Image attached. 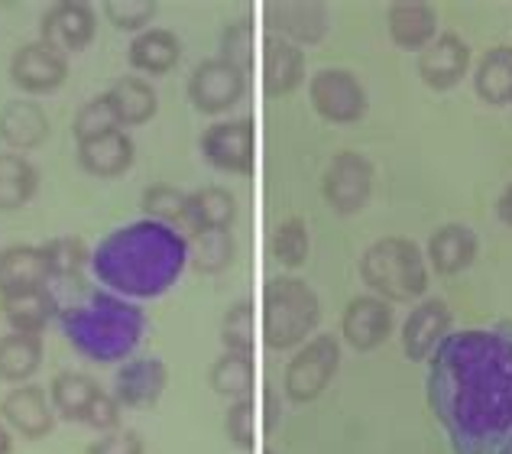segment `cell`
Returning a JSON list of instances; mask_svg holds the SVG:
<instances>
[{"mask_svg":"<svg viewBox=\"0 0 512 454\" xmlns=\"http://www.w3.org/2000/svg\"><path fill=\"white\" fill-rule=\"evenodd\" d=\"M308 98L328 124H357L367 114V91L347 69H321L308 82Z\"/></svg>","mask_w":512,"mask_h":454,"instance_id":"9","label":"cell"},{"mask_svg":"<svg viewBox=\"0 0 512 454\" xmlns=\"http://www.w3.org/2000/svg\"><path fill=\"white\" fill-rule=\"evenodd\" d=\"M451 309L441 299H422L402 325V354L409 360H428L438 351V344L448 338Z\"/></svg>","mask_w":512,"mask_h":454,"instance_id":"17","label":"cell"},{"mask_svg":"<svg viewBox=\"0 0 512 454\" xmlns=\"http://www.w3.org/2000/svg\"><path fill=\"white\" fill-rule=\"evenodd\" d=\"M39 189V172L20 153H0V211L23 208Z\"/></svg>","mask_w":512,"mask_h":454,"instance_id":"33","label":"cell"},{"mask_svg":"<svg viewBox=\"0 0 512 454\" xmlns=\"http://www.w3.org/2000/svg\"><path fill=\"white\" fill-rule=\"evenodd\" d=\"M10 78L26 95H52L69 78V56L46 39H33L13 52Z\"/></svg>","mask_w":512,"mask_h":454,"instance_id":"10","label":"cell"},{"mask_svg":"<svg viewBox=\"0 0 512 454\" xmlns=\"http://www.w3.org/2000/svg\"><path fill=\"white\" fill-rule=\"evenodd\" d=\"M101 396H104L101 383L94 377H88V373H78V370H62L49 383L52 409H56L65 422H82L85 425Z\"/></svg>","mask_w":512,"mask_h":454,"instance_id":"21","label":"cell"},{"mask_svg":"<svg viewBox=\"0 0 512 454\" xmlns=\"http://www.w3.org/2000/svg\"><path fill=\"white\" fill-rule=\"evenodd\" d=\"M221 59L237 65V69L244 72V75L253 69V20L250 17H240V20L224 26V33H221Z\"/></svg>","mask_w":512,"mask_h":454,"instance_id":"41","label":"cell"},{"mask_svg":"<svg viewBox=\"0 0 512 454\" xmlns=\"http://www.w3.org/2000/svg\"><path fill=\"white\" fill-rule=\"evenodd\" d=\"M269 253L289 270H299L305 266L308 253H312V234H308V224L302 218H289L282 221L273 237H269Z\"/></svg>","mask_w":512,"mask_h":454,"instance_id":"35","label":"cell"},{"mask_svg":"<svg viewBox=\"0 0 512 454\" xmlns=\"http://www.w3.org/2000/svg\"><path fill=\"white\" fill-rule=\"evenodd\" d=\"M88 454H146V445L133 429H117L101 435L98 442H91Z\"/></svg>","mask_w":512,"mask_h":454,"instance_id":"43","label":"cell"},{"mask_svg":"<svg viewBox=\"0 0 512 454\" xmlns=\"http://www.w3.org/2000/svg\"><path fill=\"white\" fill-rule=\"evenodd\" d=\"M480 240L467 224H441L435 234L428 237V263L435 266L441 276L464 273L470 263L477 260Z\"/></svg>","mask_w":512,"mask_h":454,"instance_id":"22","label":"cell"},{"mask_svg":"<svg viewBox=\"0 0 512 454\" xmlns=\"http://www.w3.org/2000/svg\"><path fill=\"white\" fill-rule=\"evenodd\" d=\"M201 153L227 176H250L256 163V124L253 117H231L201 133Z\"/></svg>","mask_w":512,"mask_h":454,"instance_id":"7","label":"cell"},{"mask_svg":"<svg viewBox=\"0 0 512 454\" xmlns=\"http://www.w3.org/2000/svg\"><path fill=\"white\" fill-rule=\"evenodd\" d=\"M133 140L127 130H114V133H104V137H94L78 143V166L91 176L98 179H117L133 166Z\"/></svg>","mask_w":512,"mask_h":454,"instance_id":"20","label":"cell"},{"mask_svg":"<svg viewBox=\"0 0 512 454\" xmlns=\"http://www.w3.org/2000/svg\"><path fill=\"white\" fill-rule=\"evenodd\" d=\"M474 88L477 98L493 108L512 104V46H493L483 52L474 72Z\"/></svg>","mask_w":512,"mask_h":454,"instance_id":"29","label":"cell"},{"mask_svg":"<svg viewBox=\"0 0 512 454\" xmlns=\"http://www.w3.org/2000/svg\"><path fill=\"white\" fill-rule=\"evenodd\" d=\"M169 370L159 357L127 360L114 377V399L120 409H153L166 393Z\"/></svg>","mask_w":512,"mask_h":454,"instance_id":"14","label":"cell"},{"mask_svg":"<svg viewBox=\"0 0 512 454\" xmlns=\"http://www.w3.org/2000/svg\"><path fill=\"white\" fill-rule=\"evenodd\" d=\"M39 367H43V338L20 335V331L0 338V380L4 383L23 386Z\"/></svg>","mask_w":512,"mask_h":454,"instance_id":"30","label":"cell"},{"mask_svg":"<svg viewBox=\"0 0 512 454\" xmlns=\"http://www.w3.org/2000/svg\"><path fill=\"white\" fill-rule=\"evenodd\" d=\"M0 416L10 425L13 432L23 435L26 442H39V438L52 435L56 429V409L43 386L23 383L0 399Z\"/></svg>","mask_w":512,"mask_h":454,"instance_id":"12","label":"cell"},{"mask_svg":"<svg viewBox=\"0 0 512 454\" xmlns=\"http://www.w3.org/2000/svg\"><path fill=\"white\" fill-rule=\"evenodd\" d=\"M496 454H512V435L506 438V445H503L500 451H496Z\"/></svg>","mask_w":512,"mask_h":454,"instance_id":"46","label":"cell"},{"mask_svg":"<svg viewBox=\"0 0 512 454\" xmlns=\"http://www.w3.org/2000/svg\"><path fill=\"white\" fill-rule=\"evenodd\" d=\"M104 98L111 101V108H114L124 130L150 124V120L156 117V108H159L156 88L146 82V78H137V75L117 78V82L104 91Z\"/></svg>","mask_w":512,"mask_h":454,"instance_id":"26","label":"cell"},{"mask_svg":"<svg viewBox=\"0 0 512 454\" xmlns=\"http://www.w3.org/2000/svg\"><path fill=\"white\" fill-rule=\"evenodd\" d=\"M188 240L172 227L140 218L117 227L91 250L94 279L120 299H159L179 283Z\"/></svg>","mask_w":512,"mask_h":454,"instance_id":"2","label":"cell"},{"mask_svg":"<svg viewBox=\"0 0 512 454\" xmlns=\"http://www.w3.org/2000/svg\"><path fill=\"white\" fill-rule=\"evenodd\" d=\"M221 344H224V351L253 354V302L250 299H240L224 312Z\"/></svg>","mask_w":512,"mask_h":454,"instance_id":"40","label":"cell"},{"mask_svg":"<svg viewBox=\"0 0 512 454\" xmlns=\"http://www.w3.org/2000/svg\"><path fill=\"white\" fill-rule=\"evenodd\" d=\"M49 289L72 292V299H56L59 325L69 344L91 364H120L137 351L146 331V312L137 302L94 289L82 283V276L59 279Z\"/></svg>","mask_w":512,"mask_h":454,"instance_id":"3","label":"cell"},{"mask_svg":"<svg viewBox=\"0 0 512 454\" xmlns=\"http://www.w3.org/2000/svg\"><path fill=\"white\" fill-rule=\"evenodd\" d=\"M496 215H500V221L506 227H512V185H506L503 195L496 198Z\"/></svg>","mask_w":512,"mask_h":454,"instance_id":"44","label":"cell"},{"mask_svg":"<svg viewBox=\"0 0 512 454\" xmlns=\"http://www.w3.org/2000/svg\"><path fill=\"white\" fill-rule=\"evenodd\" d=\"M114 130H124V127H120V120H117V114L111 108V101H107L104 95H98V98H91L88 104H82V111L75 114V124H72L75 143L104 137V133H114Z\"/></svg>","mask_w":512,"mask_h":454,"instance_id":"39","label":"cell"},{"mask_svg":"<svg viewBox=\"0 0 512 454\" xmlns=\"http://www.w3.org/2000/svg\"><path fill=\"white\" fill-rule=\"evenodd\" d=\"M104 17L120 33H143L150 30L159 4L156 0H104Z\"/></svg>","mask_w":512,"mask_h":454,"instance_id":"38","label":"cell"},{"mask_svg":"<svg viewBox=\"0 0 512 454\" xmlns=\"http://www.w3.org/2000/svg\"><path fill=\"white\" fill-rule=\"evenodd\" d=\"M360 276L373 296L393 302H415L428 292L425 253L409 237H380L363 250Z\"/></svg>","mask_w":512,"mask_h":454,"instance_id":"4","label":"cell"},{"mask_svg":"<svg viewBox=\"0 0 512 454\" xmlns=\"http://www.w3.org/2000/svg\"><path fill=\"white\" fill-rule=\"evenodd\" d=\"M39 30H43L39 39H46V43H52L69 56V52H82L94 39L98 17H94L91 4H82V0H62V4L49 7Z\"/></svg>","mask_w":512,"mask_h":454,"instance_id":"16","label":"cell"},{"mask_svg":"<svg viewBox=\"0 0 512 454\" xmlns=\"http://www.w3.org/2000/svg\"><path fill=\"white\" fill-rule=\"evenodd\" d=\"M140 208L150 221L166 224L179 234L188 231V195L182 189H175V185H166V182L150 185L140 198Z\"/></svg>","mask_w":512,"mask_h":454,"instance_id":"34","label":"cell"},{"mask_svg":"<svg viewBox=\"0 0 512 454\" xmlns=\"http://www.w3.org/2000/svg\"><path fill=\"white\" fill-rule=\"evenodd\" d=\"M305 82L302 49L276 33L263 36V91L266 98H286Z\"/></svg>","mask_w":512,"mask_h":454,"instance_id":"18","label":"cell"},{"mask_svg":"<svg viewBox=\"0 0 512 454\" xmlns=\"http://www.w3.org/2000/svg\"><path fill=\"white\" fill-rule=\"evenodd\" d=\"M188 260L198 273H221L234 260V237L231 231L195 234L188 240Z\"/></svg>","mask_w":512,"mask_h":454,"instance_id":"37","label":"cell"},{"mask_svg":"<svg viewBox=\"0 0 512 454\" xmlns=\"http://www.w3.org/2000/svg\"><path fill=\"white\" fill-rule=\"evenodd\" d=\"M247 75L231 65L227 59H205L195 65L192 78H188V101L195 104L201 114H224L244 98Z\"/></svg>","mask_w":512,"mask_h":454,"instance_id":"11","label":"cell"},{"mask_svg":"<svg viewBox=\"0 0 512 454\" xmlns=\"http://www.w3.org/2000/svg\"><path fill=\"white\" fill-rule=\"evenodd\" d=\"M10 451H13V438L7 432V425L0 422V454H10Z\"/></svg>","mask_w":512,"mask_h":454,"instance_id":"45","label":"cell"},{"mask_svg":"<svg viewBox=\"0 0 512 454\" xmlns=\"http://www.w3.org/2000/svg\"><path fill=\"white\" fill-rule=\"evenodd\" d=\"M373 192V163L363 153L344 150L328 163L325 179H321V195L334 215H357L370 202Z\"/></svg>","mask_w":512,"mask_h":454,"instance_id":"8","label":"cell"},{"mask_svg":"<svg viewBox=\"0 0 512 454\" xmlns=\"http://www.w3.org/2000/svg\"><path fill=\"white\" fill-rule=\"evenodd\" d=\"M237 221V198L221 185H205L188 195V234L231 231Z\"/></svg>","mask_w":512,"mask_h":454,"instance_id":"25","label":"cell"},{"mask_svg":"<svg viewBox=\"0 0 512 454\" xmlns=\"http://www.w3.org/2000/svg\"><path fill=\"white\" fill-rule=\"evenodd\" d=\"M393 43L406 52H422L438 36V13L431 4H393L386 13Z\"/></svg>","mask_w":512,"mask_h":454,"instance_id":"24","label":"cell"},{"mask_svg":"<svg viewBox=\"0 0 512 454\" xmlns=\"http://www.w3.org/2000/svg\"><path fill=\"white\" fill-rule=\"evenodd\" d=\"M273 23L282 30V39L289 43H318L328 30V10L325 4H276L273 7Z\"/></svg>","mask_w":512,"mask_h":454,"instance_id":"31","label":"cell"},{"mask_svg":"<svg viewBox=\"0 0 512 454\" xmlns=\"http://www.w3.org/2000/svg\"><path fill=\"white\" fill-rule=\"evenodd\" d=\"M389 335H393V305L380 296H357L347 302L341 315V338L354 351L367 354L376 351Z\"/></svg>","mask_w":512,"mask_h":454,"instance_id":"13","label":"cell"},{"mask_svg":"<svg viewBox=\"0 0 512 454\" xmlns=\"http://www.w3.org/2000/svg\"><path fill=\"white\" fill-rule=\"evenodd\" d=\"M43 250L49 263V283L78 279L85 273V266H91V253L82 237H56V240H49Z\"/></svg>","mask_w":512,"mask_h":454,"instance_id":"36","label":"cell"},{"mask_svg":"<svg viewBox=\"0 0 512 454\" xmlns=\"http://www.w3.org/2000/svg\"><path fill=\"white\" fill-rule=\"evenodd\" d=\"M224 432L231 438V445L240 451H253V399H240V403L227 406Z\"/></svg>","mask_w":512,"mask_h":454,"instance_id":"42","label":"cell"},{"mask_svg":"<svg viewBox=\"0 0 512 454\" xmlns=\"http://www.w3.org/2000/svg\"><path fill=\"white\" fill-rule=\"evenodd\" d=\"M208 383L211 390L231 399V403H240V399H250L253 396V354H234V351H224L218 360L211 364L208 370Z\"/></svg>","mask_w":512,"mask_h":454,"instance_id":"32","label":"cell"},{"mask_svg":"<svg viewBox=\"0 0 512 454\" xmlns=\"http://www.w3.org/2000/svg\"><path fill=\"white\" fill-rule=\"evenodd\" d=\"M0 312H4L13 331L39 338L49 328L52 318H59V305H56V296H52V289L43 286L33 292H20V296H4L0 299Z\"/></svg>","mask_w":512,"mask_h":454,"instance_id":"27","label":"cell"},{"mask_svg":"<svg viewBox=\"0 0 512 454\" xmlns=\"http://www.w3.org/2000/svg\"><path fill=\"white\" fill-rule=\"evenodd\" d=\"M321 322L315 289L299 276H276L263 286V344L269 351L302 347Z\"/></svg>","mask_w":512,"mask_h":454,"instance_id":"5","label":"cell"},{"mask_svg":"<svg viewBox=\"0 0 512 454\" xmlns=\"http://www.w3.org/2000/svg\"><path fill=\"white\" fill-rule=\"evenodd\" d=\"M49 286V263L46 250L33 244H17L0 250V299L20 296Z\"/></svg>","mask_w":512,"mask_h":454,"instance_id":"19","label":"cell"},{"mask_svg":"<svg viewBox=\"0 0 512 454\" xmlns=\"http://www.w3.org/2000/svg\"><path fill=\"white\" fill-rule=\"evenodd\" d=\"M127 59L137 72L169 75L182 59V46H179V39H175L172 30H143V33L133 36Z\"/></svg>","mask_w":512,"mask_h":454,"instance_id":"28","label":"cell"},{"mask_svg":"<svg viewBox=\"0 0 512 454\" xmlns=\"http://www.w3.org/2000/svg\"><path fill=\"white\" fill-rule=\"evenodd\" d=\"M338 367H341V341L334 335H318L308 344H302L289 360L286 377H282V390L299 406L315 403L331 386V380L338 377Z\"/></svg>","mask_w":512,"mask_h":454,"instance_id":"6","label":"cell"},{"mask_svg":"<svg viewBox=\"0 0 512 454\" xmlns=\"http://www.w3.org/2000/svg\"><path fill=\"white\" fill-rule=\"evenodd\" d=\"M49 137V117L36 101H7L0 111V140L13 150H36Z\"/></svg>","mask_w":512,"mask_h":454,"instance_id":"23","label":"cell"},{"mask_svg":"<svg viewBox=\"0 0 512 454\" xmlns=\"http://www.w3.org/2000/svg\"><path fill=\"white\" fill-rule=\"evenodd\" d=\"M470 72V46L457 33H438L435 43L419 52V78L435 91H451Z\"/></svg>","mask_w":512,"mask_h":454,"instance_id":"15","label":"cell"},{"mask_svg":"<svg viewBox=\"0 0 512 454\" xmlns=\"http://www.w3.org/2000/svg\"><path fill=\"white\" fill-rule=\"evenodd\" d=\"M428 406L454 454H496L512 435V322L448 335L428 357Z\"/></svg>","mask_w":512,"mask_h":454,"instance_id":"1","label":"cell"}]
</instances>
